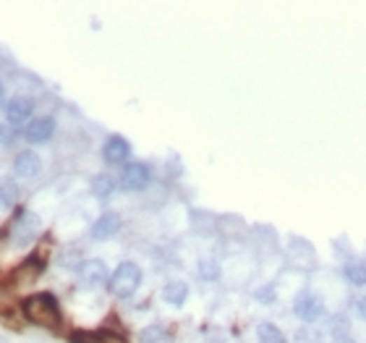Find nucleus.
Here are the masks:
<instances>
[{"label": "nucleus", "instance_id": "1", "mask_svg": "<svg viewBox=\"0 0 366 343\" xmlns=\"http://www.w3.org/2000/svg\"><path fill=\"white\" fill-rule=\"evenodd\" d=\"M21 312L29 323L40 325V328H48V330H55L63 323V312H60V304L52 293H34V296H27L24 304H21Z\"/></svg>", "mask_w": 366, "mask_h": 343}, {"label": "nucleus", "instance_id": "2", "mask_svg": "<svg viewBox=\"0 0 366 343\" xmlns=\"http://www.w3.org/2000/svg\"><path fill=\"white\" fill-rule=\"evenodd\" d=\"M110 293L113 296H118V299H131L136 288L141 286V270H139V265L134 262H120L115 267V273L110 275Z\"/></svg>", "mask_w": 366, "mask_h": 343}, {"label": "nucleus", "instance_id": "3", "mask_svg": "<svg viewBox=\"0 0 366 343\" xmlns=\"http://www.w3.org/2000/svg\"><path fill=\"white\" fill-rule=\"evenodd\" d=\"M40 228H42V223L34 212L21 210L19 215H16V220L10 223V241L24 246V244H29L31 239L40 233Z\"/></svg>", "mask_w": 366, "mask_h": 343}, {"label": "nucleus", "instance_id": "4", "mask_svg": "<svg viewBox=\"0 0 366 343\" xmlns=\"http://www.w3.org/2000/svg\"><path fill=\"white\" fill-rule=\"evenodd\" d=\"M152 181V171H149V165L144 162H129L123 173H120V183H123V189H129V192H144Z\"/></svg>", "mask_w": 366, "mask_h": 343}, {"label": "nucleus", "instance_id": "5", "mask_svg": "<svg viewBox=\"0 0 366 343\" xmlns=\"http://www.w3.org/2000/svg\"><path fill=\"white\" fill-rule=\"evenodd\" d=\"M293 312L304 320V323H314V320H319L322 317V312H325V304H322V299H319L317 293L311 291H304L296 296V304H293Z\"/></svg>", "mask_w": 366, "mask_h": 343}, {"label": "nucleus", "instance_id": "6", "mask_svg": "<svg viewBox=\"0 0 366 343\" xmlns=\"http://www.w3.org/2000/svg\"><path fill=\"white\" fill-rule=\"evenodd\" d=\"M129 155H131V144L126 136H120V134L108 136L105 147H102V158H105V162H110V165H123V162L129 160Z\"/></svg>", "mask_w": 366, "mask_h": 343}, {"label": "nucleus", "instance_id": "7", "mask_svg": "<svg viewBox=\"0 0 366 343\" xmlns=\"http://www.w3.org/2000/svg\"><path fill=\"white\" fill-rule=\"evenodd\" d=\"M31 115H34V102L27 100V97H16L6 108V118H8L10 126H29L34 121Z\"/></svg>", "mask_w": 366, "mask_h": 343}, {"label": "nucleus", "instance_id": "8", "mask_svg": "<svg viewBox=\"0 0 366 343\" xmlns=\"http://www.w3.org/2000/svg\"><path fill=\"white\" fill-rule=\"evenodd\" d=\"M118 231H120V215L105 212V215H99L97 220H94V225H92V239L108 241V239H113Z\"/></svg>", "mask_w": 366, "mask_h": 343}, {"label": "nucleus", "instance_id": "9", "mask_svg": "<svg viewBox=\"0 0 366 343\" xmlns=\"http://www.w3.org/2000/svg\"><path fill=\"white\" fill-rule=\"evenodd\" d=\"M13 171H16V176H21V178H34L37 173L42 171V160L37 152L31 150H24L16 155V160H13Z\"/></svg>", "mask_w": 366, "mask_h": 343}, {"label": "nucleus", "instance_id": "10", "mask_svg": "<svg viewBox=\"0 0 366 343\" xmlns=\"http://www.w3.org/2000/svg\"><path fill=\"white\" fill-rule=\"evenodd\" d=\"M42 267H45V262H42V257H29L24 265H19L16 270H13V283L16 286H29V283H34L37 278L42 275Z\"/></svg>", "mask_w": 366, "mask_h": 343}, {"label": "nucleus", "instance_id": "11", "mask_svg": "<svg viewBox=\"0 0 366 343\" xmlns=\"http://www.w3.org/2000/svg\"><path fill=\"white\" fill-rule=\"evenodd\" d=\"M55 132V121L52 118H34V121L24 129V136L29 141H48Z\"/></svg>", "mask_w": 366, "mask_h": 343}, {"label": "nucleus", "instance_id": "12", "mask_svg": "<svg viewBox=\"0 0 366 343\" xmlns=\"http://www.w3.org/2000/svg\"><path fill=\"white\" fill-rule=\"evenodd\" d=\"M79 275L90 286H102V283L108 281V267H105V262H99V260H90V262H84L79 267Z\"/></svg>", "mask_w": 366, "mask_h": 343}, {"label": "nucleus", "instance_id": "13", "mask_svg": "<svg viewBox=\"0 0 366 343\" xmlns=\"http://www.w3.org/2000/svg\"><path fill=\"white\" fill-rule=\"evenodd\" d=\"M139 343H176V335L170 333L168 328H162V325H152L147 330H141Z\"/></svg>", "mask_w": 366, "mask_h": 343}, {"label": "nucleus", "instance_id": "14", "mask_svg": "<svg viewBox=\"0 0 366 343\" xmlns=\"http://www.w3.org/2000/svg\"><path fill=\"white\" fill-rule=\"evenodd\" d=\"M162 299L173 304V307H181L188 299V286L186 283H168L165 291H162Z\"/></svg>", "mask_w": 366, "mask_h": 343}, {"label": "nucleus", "instance_id": "15", "mask_svg": "<svg viewBox=\"0 0 366 343\" xmlns=\"http://www.w3.org/2000/svg\"><path fill=\"white\" fill-rule=\"evenodd\" d=\"M257 335H259V343H288L286 335H283V330H280L277 325H272V323H262V325H259Z\"/></svg>", "mask_w": 366, "mask_h": 343}, {"label": "nucleus", "instance_id": "16", "mask_svg": "<svg viewBox=\"0 0 366 343\" xmlns=\"http://www.w3.org/2000/svg\"><path fill=\"white\" fill-rule=\"evenodd\" d=\"M113 189H115V181H113L110 176H97L94 183H92V192H94V197H99V200H108L110 194H113Z\"/></svg>", "mask_w": 366, "mask_h": 343}, {"label": "nucleus", "instance_id": "17", "mask_svg": "<svg viewBox=\"0 0 366 343\" xmlns=\"http://www.w3.org/2000/svg\"><path fill=\"white\" fill-rule=\"evenodd\" d=\"M343 278L353 286H366V265H348L343 267Z\"/></svg>", "mask_w": 366, "mask_h": 343}, {"label": "nucleus", "instance_id": "18", "mask_svg": "<svg viewBox=\"0 0 366 343\" xmlns=\"http://www.w3.org/2000/svg\"><path fill=\"white\" fill-rule=\"evenodd\" d=\"M0 202H6V204L16 202V186H13V181L0 183Z\"/></svg>", "mask_w": 366, "mask_h": 343}, {"label": "nucleus", "instance_id": "19", "mask_svg": "<svg viewBox=\"0 0 366 343\" xmlns=\"http://www.w3.org/2000/svg\"><path fill=\"white\" fill-rule=\"evenodd\" d=\"M94 338H97L94 343H129L123 333H105V330H97Z\"/></svg>", "mask_w": 366, "mask_h": 343}, {"label": "nucleus", "instance_id": "20", "mask_svg": "<svg viewBox=\"0 0 366 343\" xmlns=\"http://www.w3.org/2000/svg\"><path fill=\"white\" fill-rule=\"evenodd\" d=\"M296 343H322V338L317 335V330H301L296 335Z\"/></svg>", "mask_w": 366, "mask_h": 343}, {"label": "nucleus", "instance_id": "21", "mask_svg": "<svg viewBox=\"0 0 366 343\" xmlns=\"http://www.w3.org/2000/svg\"><path fill=\"white\" fill-rule=\"evenodd\" d=\"M356 312L361 314V317H364V320H366V296H364V299H358V302H356Z\"/></svg>", "mask_w": 366, "mask_h": 343}, {"label": "nucleus", "instance_id": "22", "mask_svg": "<svg viewBox=\"0 0 366 343\" xmlns=\"http://www.w3.org/2000/svg\"><path fill=\"white\" fill-rule=\"evenodd\" d=\"M0 97H3V87H0Z\"/></svg>", "mask_w": 366, "mask_h": 343}]
</instances>
